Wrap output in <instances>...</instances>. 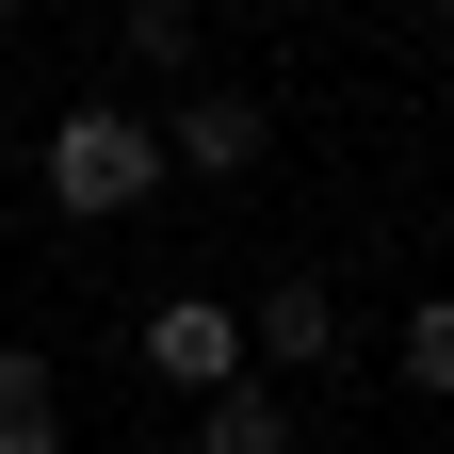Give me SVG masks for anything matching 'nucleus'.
<instances>
[{
	"label": "nucleus",
	"mask_w": 454,
	"mask_h": 454,
	"mask_svg": "<svg viewBox=\"0 0 454 454\" xmlns=\"http://www.w3.org/2000/svg\"><path fill=\"white\" fill-rule=\"evenodd\" d=\"M49 211H82V227H114V211H146L162 195V130L146 114H114V98H82V114H49Z\"/></svg>",
	"instance_id": "1"
},
{
	"label": "nucleus",
	"mask_w": 454,
	"mask_h": 454,
	"mask_svg": "<svg viewBox=\"0 0 454 454\" xmlns=\"http://www.w3.org/2000/svg\"><path fill=\"white\" fill-rule=\"evenodd\" d=\"M0 17H33V0H0Z\"/></svg>",
	"instance_id": "9"
},
{
	"label": "nucleus",
	"mask_w": 454,
	"mask_h": 454,
	"mask_svg": "<svg viewBox=\"0 0 454 454\" xmlns=\"http://www.w3.org/2000/svg\"><path fill=\"white\" fill-rule=\"evenodd\" d=\"M114 49H130L146 82H195V0H130V17H114Z\"/></svg>",
	"instance_id": "7"
},
{
	"label": "nucleus",
	"mask_w": 454,
	"mask_h": 454,
	"mask_svg": "<svg viewBox=\"0 0 454 454\" xmlns=\"http://www.w3.org/2000/svg\"><path fill=\"white\" fill-rule=\"evenodd\" d=\"M146 373H162V389H227V373H244V309L162 293V309H146Z\"/></svg>",
	"instance_id": "3"
},
{
	"label": "nucleus",
	"mask_w": 454,
	"mask_h": 454,
	"mask_svg": "<svg viewBox=\"0 0 454 454\" xmlns=\"http://www.w3.org/2000/svg\"><path fill=\"white\" fill-rule=\"evenodd\" d=\"M195 454H293V389H260V373L195 389Z\"/></svg>",
	"instance_id": "5"
},
{
	"label": "nucleus",
	"mask_w": 454,
	"mask_h": 454,
	"mask_svg": "<svg viewBox=\"0 0 454 454\" xmlns=\"http://www.w3.org/2000/svg\"><path fill=\"white\" fill-rule=\"evenodd\" d=\"M406 389H454V293L406 309Z\"/></svg>",
	"instance_id": "8"
},
{
	"label": "nucleus",
	"mask_w": 454,
	"mask_h": 454,
	"mask_svg": "<svg viewBox=\"0 0 454 454\" xmlns=\"http://www.w3.org/2000/svg\"><path fill=\"white\" fill-rule=\"evenodd\" d=\"M0 454H66V373L33 340H0Z\"/></svg>",
	"instance_id": "6"
},
{
	"label": "nucleus",
	"mask_w": 454,
	"mask_h": 454,
	"mask_svg": "<svg viewBox=\"0 0 454 454\" xmlns=\"http://www.w3.org/2000/svg\"><path fill=\"white\" fill-rule=\"evenodd\" d=\"M244 357L260 373H325L340 357V293H325V276H276V293L244 309Z\"/></svg>",
	"instance_id": "4"
},
{
	"label": "nucleus",
	"mask_w": 454,
	"mask_h": 454,
	"mask_svg": "<svg viewBox=\"0 0 454 454\" xmlns=\"http://www.w3.org/2000/svg\"><path fill=\"white\" fill-rule=\"evenodd\" d=\"M162 162H179V179H260V162H276V114L244 82H195L179 114H162Z\"/></svg>",
	"instance_id": "2"
}]
</instances>
